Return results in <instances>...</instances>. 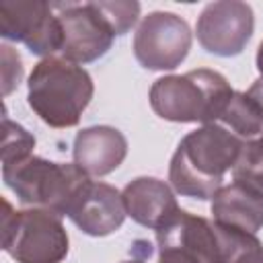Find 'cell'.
Listing matches in <instances>:
<instances>
[{"label":"cell","instance_id":"obj_1","mask_svg":"<svg viewBox=\"0 0 263 263\" xmlns=\"http://www.w3.org/2000/svg\"><path fill=\"white\" fill-rule=\"evenodd\" d=\"M242 144V138L216 123L189 132L171 158L168 181L173 189L185 197L212 199L222 187L226 171L234 168Z\"/></svg>","mask_w":263,"mask_h":263},{"label":"cell","instance_id":"obj_2","mask_svg":"<svg viewBox=\"0 0 263 263\" xmlns=\"http://www.w3.org/2000/svg\"><path fill=\"white\" fill-rule=\"evenodd\" d=\"M234 90L228 80L208 68L158 78L150 88V105L162 119L177 123H214L226 111Z\"/></svg>","mask_w":263,"mask_h":263},{"label":"cell","instance_id":"obj_3","mask_svg":"<svg viewBox=\"0 0 263 263\" xmlns=\"http://www.w3.org/2000/svg\"><path fill=\"white\" fill-rule=\"evenodd\" d=\"M90 74L64 58H43L29 76V107L49 127H74L92 99Z\"/></svg>","mask_w":263,"mask_h":263},{"label":"cell","instance_id":"obj_4","mask_svg":"<svg viewBox=\"0 0 263 263\" xmlns=\"http://www.w3.org/2000/svg\"><path fill=\"white\" fill-rule=\"evenodd\" d=\"M2 179L23 203L58 216H68L90 183V177L76 164L51 162L33 154L18 162L2 164Z\"/></svg>","mask_w":263,"mask_h":263},{"label":"cell","instance_id":"obj_5","mask_svg":"<svg viewBox=\"0 0 263 263\" xmlns=\"http://www.w3.org/2000/svg\"><path fill=\"white\" fill-rule=\"evenodd\" d=\"M2 249L16 263H62L68 255V234L58 214L33 208L14 212L2 199Z\"/></svg>","mask_w":263,"mask_h":263},{"label":"cell","instance_id":"obj_6","mask_svg":"<svg viewBox=\"0 0 263 263\" xmlns=\"http://www.w3.org/2000/svg\"><path fill=\"white\" fill-rule=\"evenodd\" d=\"M158 263H222L216 222L179 210L156 230Z\"/></svg>","mask_w":263,"mask_h":263},{"label":"cell","instance_id":"obj_7","mask_svg":"<svg viewBox=\"0 0 263 263\" xmlns=\"http://www.w3.org/2000/svg\"><path fill=\"white\" fill-rule=\"evenodd\" d=\"M53 10L62 25L60 58L74 64H88L109 51L115 31L107 23L99 2H55Z\"/></svg>","mask_w":263,"mask_h":263},{"label":"cell","instance_id":"obj_8","mask_svg":"<svg viewBox=\"0 0 263 263\" xmlns=\"http://www.w3.org/2000/svg\"><path fill=\"white\" fill-rule=\"evenodd\" d=\"M0 35L21 41L35 55L51 58L62 49V25L53 4L41 0L0 2Z\"/></svg>","mask_w":263,"mask_h":263},{"label":"cell","instance_id":"obj_9","mask_svg":"<svg viewBox=\"0 0 263 263\" xmlns=\"http://www.w3.org/2000/svg\"><path fill=\"white\" fill-rule=\"evenodd\" d=\"M189 49V25L175 12H150L134 35V55L148 70H175Z\"/></svg>","mask_w":263,"mask_h":263},{"label":"cell","instance_id":"obj_10","mask_svg":"<svg viewBox=\"0 0 263 263\" xmlns=\"http://www.w3.org/2000/svg\"><path fill=\"white\" fill-rule=\"evenodd\" d=\"M255 29L253 8L240 0L212 2L197 18L195 33L201 47L214 55H238Z\"/></svg>","mask_w":263,"mask_h":263},{"label":"cell","instance_id":"obj_11","mask_svg":"<svg viewBox=\"0 0 263 263\" xmlns=\"http://www.w3.org/2000/svg\"><path fill=\"white\" fill-rule=\"evenodd\" d=\"M127 212L121 193L99 181H90L76 203L72 205L68 218L90 236H107L121 228Z\"/></svg>","mask_w":263,"mask_h":263},{"label":"cell","instance_id":"obj_12","mask_svg":"<svg viewBox=\"0 0 263 263\" xmlns=\"http://www.w3.org/2000/svg\"><path fill=\"white\" fill-rule=\"evenodd\" d=\"M74 164L88 177H105L113 173L127 154L125 136L109 125H92L74 138Z\"/></svg>","mask_w":263,"mask_h":263},{"label":"cell","instance_id":"obj_13","mask_svg":"<svg viewBox=\"0 0 263 263\" xmlns=\"http://www.w3.org/2000/svg\"><path fill=\"white\" fill-rule=\"evenodd\" d=\"M127 216L146 228L158 230L168 218H173L181 208L171 191V187L154 177H138L125 185L121 191Z\"/></svg>","mask_w":263,"mask_h":263},{"label":"cell","instance_id":"obj_14","mask_svg":"<svg viewBox=\"0 0 263 263\" xmlns=\"http://www.w3.org/2000/svg\"><path fill=\"white\" fill-rule=\"evenodd\" d=\"M212 216L220 226L257 234L263 226V195L240 183L222 185L212 197Z\"/></svg>","mask_w":263,"mask_h":263},{"label":"cell","instance_id":"obj_15","mask_svg":"<svg viewBox=\"0 0 263 263\" xmlns=\"http://www.w3.org/2000/svg\"><path fill=\"white\" fill-rule=\"evenodd\" d=\"M238 138H255L263 132V78L247 90L234 92L220 117Z\"/></svg>","mask_w":263,"mask_h":263},{"label":"cell","instance_id":"obj_16","mask_svg":"<svg viewBox=\"0 0 263 263\" xmlns=\"http://www.w3.org/2000/svg\"><path fill=\"white\" fill-rule=\"evenodd\" d=\"M232 179L263 195V132L242 144L240 156L232 168Z\"/></svg>","mask_w":263,"mask_h":263},{"label":"cell","instance_id":"obj_17","mask_svg":"<svg viewBox=\"0 0 263 263\" xmlns=\"http://www.w3.org/2000/svg\"><path fill=\"white\" fill-rule=\"evenodd\" d=\"M222 263H263V245L255 234L220 226Z\"/></svg>","mask_w":263,"mask_h":263},{"label":"cell","instance_id":"obj_18","mask_svg":"<svg viewBox=\"0 0 263 263\" xmlns=\"http://www.w3.org/2000/svg\"><path fill=\"white\" fill-rule=\"evenodd\" d=\"M35 148V138L18 123L10 121L6 115L2 117V164L18 162L31 156Z\"/></svg>","mask_w":263,"mask_h":263},{"label":"cell","instance_id":"obj_19","mask_svg":"<svg viewBox=\"0 0 263 263\" xmlns=\"http://www.w3.org/2000/svg\"><path fill=\"white\" fill-rule=\"evenodd\" d=\"M99 6L115 35H125L140 16L138 2H99Z\"/></svg>","mask_w":263,"mask_h":263},{"label":"cell","instance_id":"obj_20","mask_svg":"<svg viewBox=\"0 0 263 263\" xmlns=\"http://www.w3.org/2000/svg\"><path fill=\"white\" fill-rule=\"evenodd\" d=\"M0 49H2V95H10L23 78V62L21 55L10 45H2Z\"/></svg>","mask_w":263,"mask_h":263},{"label":"cell","instance_id":"obj_21","mask_svg":"<svg viewBox=\"0 0 263 263\" xmlns=\"http://www.w3.org/2000/svg\"><path fill=\"white\" fill-rule=\"evenodd\" d=\"M257 68H259V74L263 78V41H261V45L257 49Z\"/></svg>","mask_w":263,"mask_h":263},{"label":"cell","instance_id":"obj_22","mask_svg":"<svg viewBox=\"0 0 263 263\" xmlns=\"http://www.w3.org/2000/svg\"><path fill=\"white\" fill-rule=\"evenodd\" d=\"M123 263H144L142 259H132V261H123Z\"/></svg>","mask_w":263,"mask_h":263}]
</instances>
